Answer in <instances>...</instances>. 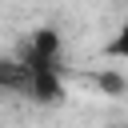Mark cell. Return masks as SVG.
<instances>
[{"label": "cell", "mask_w": 128, "mask_h": 128, "mask_svg": "<svg viewBox=\"0 0 128 128\" xmlns=\"http://www.w3.org/2000/svg\"><path fill=\"white\" fill-rule=\"evenodd\" d=\"M104 56H108V60H124V64H128V12H124V20L116 24L112 40L104 44Z\"/></svg>", "instance_id": "cell-2"}, {"label": "cell", "mask_w": 128, "mask_h": 128, "mask_svg": "<svg viewBox=\"0 0 128 128\" xmlns=\"http://www.w3.org/2000/svg\"><path fill=\"white\" fill-rule=\"evenodd\" d=\"M92 84H96L100 92H108V96H120V92L128 88V80H124L120 72H112V68H100V72L92 76Z\"/></svg>", "instance_id": "cell-3"}, {"label": "cell", "mask_w": 128, "mask_h": 128, "mask_svg": "<svg viewBox=\"0 0 128 128\" xmlns=\"http://www.w3.org/2000/svg\"><path fill=\"white\" fill-rule=\"evenodd\" d=\"M120 128H128V124H120Z\"/></svg>", "instance_id": "cell-4"}, {"label": "cell", "mask_w": 128, "mask_h": 128, "mask_svg": "<svg viewBox=\"0 0 128 128\" xmlns=\"http://www.w3.org/2000/svg\"><path fill=\"white\" fill-rule=\"evenodd\" d=\"M28 80H32V72H28L24 60H16V56H0V88H4V92H20V96H28Z\"/></svg>", "instance_id": "cell-1"}]
</instances>
